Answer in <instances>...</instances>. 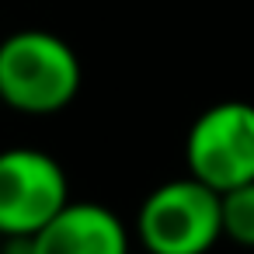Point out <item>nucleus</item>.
Masks as SVG:
<instances>
[{
  "label": "nucleus",
  "instance_id": "obj_2",
  "mask_svg": "<svg viewBox=\"0 0 254 254\" xmlns=\"http://www.w3.org/2000/svg\"><path fill=\"white\" fill-rule=\"evenodd\" d=\"M136 237L146 254H209L223 237L219 191L191 174L157 185L136 212Z\"/></svg>",
  "mask_w": 254,
  "mask_h": 254
},
{
  "label": "nucleus",
  "instance_id": "obj_1",
  "mask_svg": "<svg viewBox=\"0 0 254 254\" xmlns=\"http://www.w3.org/2000/svg\"><path fill=\"white\" fill-rule=\"evenodd\" d=\"M80 56L46 28H21L0 39V98L21 115H56L80 94Z\"/></svg>",
  "mask_w": 254,
  "mask_h": 254
},
{
  "label": "nucleus",
  "instance_id": "obj_4",
  "mask_svg": "<svg viewBox=\"0 0 254 254\" xmlns=\"http://www.w3.org/2000/svg\"><path fill=\"white\" fill-rule=\"evenodd\" d=\"M188 174L219 195L254 181V105L219 101L205 108L185 139Z\"/></svg>",
  "mask_w": 254,
  "mask_h": 254
},
{
  "label": "nucleus",
  "instance_id": "obj_3",
  "mask_svg": "<svg viewBox=\"0 0 254 254\" xmlns=\"http://www.w3.org/2000/svg\"><path fill=\"white\" fill-rule=\"evenodd\" d=\"M70 202L63 164L35 146L0 150V233L7 240H32Z\"/></svg>",
  "mask_w": 254,
  "mask_h": 254
},
{
  "label": "nucleus",
  "instance_id": "obj_7",
  "mask_svg": "<svg viewBox=\"0 0 254 254\" xmlns=\"http://www.w3.org/2000/svg\"><path fill=\"white\" fill-rule=\"evenodd\" d=\"M0 254H7V237L0 233Z\"/></svg>",
  "mask_w": 254,
  "mask_h": 254
},
{
  "label": "nucleus",
  "instance_id": "obj_9",
  "mask_svg": "<svg viewBox=\"0 0 254 254\" xmlns=\"http://www.w3.org/2000/svg\"><path fill=\"white\" fill-rule=\"evenodd\" d=\"M25 254H28V247H25Z\"/></svg>",
  "mask_w": 254,
  "mask_h": 254
},
{
  "label": "nucleus",
  "instance_id": "obj_8",
  "mask_svg": "<svg viewBox=\"0 0 254 254\" xmlns=\"http://www.w3.org/2000/svg\"><path fill=\"white\" fill-rule=\"evenodd\" d=\"M0 108H4V98H0Z\"/></svg>",
  "mask_w": 254,
  "mask_h": 254
},
{
  "label": "nucleus",
  "instance_id": "obj_6",
  "mask_svg": "<svg viewBox=\"0 0 254 254\" xmlns=\"http://www.w3.org/2000/svg\"><path fill=\"white\" fill-rule=\"evenodd\" d=\"M219 202H223V237L240 247H254V181L223 191Z\"/></svg>",
  "mask_w": 254,
  "mask_h": 254
},
{
  "label": "nucleus",
  "instance_id": "obj_5",
  "mask_svg": "<svg viewBox=\"0 0 254 254\" xmlns=\"http://www.w3.org/2000/svg\"><path fill=\"white\" fill-rule=\"evenodd\" d=\"M25 247L28 254H129V230L108 205L70 198Z\"/></svg>",
  "mask_w": 254,
  "mask_h": 254
}]
</instances>
